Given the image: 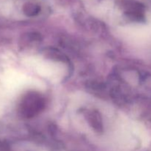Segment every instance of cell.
Instances as JSON below:
<instances>
[{
  "label": "cell",
  "instance_id": "6da1fadb",
  "mask_svg": "<svg viewBox=\"0 0 151 151\" xmlns=\"http://www.w3.org/2000/svg\"><path fill=\"white\" fill-rule=\"evenodd\" d=\"M43 102L39 97L31 96L25 100L23 105V112L27 116H32L43 107Z\"/></svg>",
  "mask_w": 151,
  "mask_h": 151
}]
</instances>
